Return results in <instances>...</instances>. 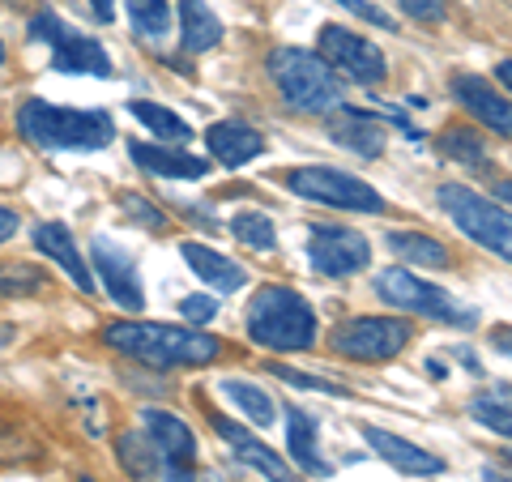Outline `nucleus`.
Instances as JSON below:
<instances>
[{
    "mask_svg": "<svg viewBox=\"0 0 512 482\" xmlns=\"http://www.w3.org/2000/svg\"><path fill=\"white\" fill-rule=\"evenodd\" d=\"M103 346L120 350V355L146 363V367H205L222 359V342L214 333H201L192 325H150V320H111L103 325Z\"/></svg>",
    "mask_w": 512,
    "mask_h": 482,
    "instance_id": "nucleus-1",
    "label": "nucleus"
},
{
    "mask_svg": "<svg viewBox=\"0 0 512 482\" xmlns=\"http://www.w3.org/2000/svg\"><path fill=\"white\" fill-rule=\"evenodd\" d=\"M13 124L35 150H107L116 141V120L107 111L56 107L47 99H22Z\"/></svg>",
    "mask_w": 512,
    "mask_h": 482,
    "instance_id": "nucleus-2",
    "label": "nucleus"
},
{
    "mask_svg": "<svg viewBox=\"0 0 512 482\" xmlns=\"http://www.w3.org/2000/svg\"><path fill=\"white\" fill-rule=\"evenodd\" d=\"M248 337L269 355L312 350L316 342V312L291 286H261L248 303Z\"/></svg>",
    "mask_w": 512,
    "mask_h": 482,
    "instance_id": "nucleus-3",
    "label": "nucleus"
},
{
    "mask_svg": "<svg viewBox=\"0 0 512 482\" xmlns=\"http://www.w3.org/2000/svg\"><path fill=\"white\" fill-rule=\"evenodd\" d=\"M265 73L278 86L286 107L303 111V116H333L342 111V82L320 56L303 52V47H274L265 56Z\"/></svg>",
    "mask_w": 512,
    "mask_h": 482,
    "instance_id": "nucleus-4",
    "label": "nucleus"
},
{
    "mask_svg": "<svg viewBox=\"0 0 512 482\" xmlns=\"http://www.w3.org/2000/svg\"><path fill=\"white\" fill-rule=\"evenodd\" d=\"M436 201H440V210L453 218V227L461 235H470L478 248H487L512 265V214L504 205H495L491 197L474 192L470 184H440Z\"/></svg>",
    "mask_w": 512,
    "mask_h": 482,
    "instance_id": "nucleus-5",
    "label": "nucleus"
},
{
    "mask_svg": "<svg viewBox=\"0 0 512 482\" xmlns=\"http://www.w3.org/2000/svg\"><path fill=\"white\" fill-rule=\"evenodd\" d=\"M410 337H414V329L402 316H350L329 333V346H333V355H342V359L384 363V359L402 355L410 346Z\"/></svg>",
    "mask_w": 512,
    "mask_h": 482,
    "instance_id": "nucleus-6",
    "label": "nucleus"
},
{
    "mask_svg": "<svg viewBox=\"0 0 512 482\" xmlns=\"http://www.w3.org/2000/svg\"><path fill=\"white\" fill-rule=\"evenodd\" d=\"M286 188L299 192L308 201L320 205H333V210H350V214H384V197L363 184L359 175L338 171V167H299V171H286Z\"/></svg>",
    "mask_w": 512,
    "mask_h": 482,
    "instance_id": "nucleus-7",
    "label": "nucleus"
},
{
    "mask_svg": "<svg viewBox=\"0 0 512 482\" xmlns=\"http://www.w3.org/2000/svg\"><path fill=\"white\" fill-rule=\"evenodd\" d=\"M376 295L389 303V308H402V312H414V316H427V320H440V325H474V312H461V303L431 286L423 278H414L406 269H384L376 273Z\"/></svg>",
    "mask_w": 512,
    "mask_h": 482,
    "instance_id": "nucleus-8",
    "label": "nucleus"
},
{
    "mask_svg": "<svg viewBox=\"0 0 512 482\" xmlns=\"http://www.w3.org/2000/svg\"><path fill=\"white\" fill-rule=\"evenodd\" d=\"M30 39L52 47V69L56 73H90V77H111V60L99 39L77 35L73 26H64L52 9H43L30 18Z\"/></svg>",
    "mask_w": 512,
    "mask_h": 482,
    "instance_id": "nucleus-9",
    "label": "nucleus"
},
{
    "mask_svg": "<svg viewBox=\"0 0 512 482\" xmlns=\"http://www.w3.org/2000/svg\"><path fill=\"white\" fill-rule=\"evenodd\" d=\"M316 47H320V60H325L329 69H342L350 82H359V86H380L384 73H389L380 47L372 39L355 35V30H346V26H320Z\"/></svg>",
    "mask_w": 512,
    "mask_h": 482,
    "instance_id": "nucleus-10",
    "label": "nucleus"
},
{
    "mask_svg": "<svg viewBox=\"0 0 512 482\" xmlns=\"http://www.w3.org/2000/svg\"><path fill=\"white\" fill-rule=\"evenodd\" d=\"M141 427L158 453V470L167 482H192V465H197V436L184 419H175L167 410H141Z\"/></svg>",
    "mask_w": 512,
    "mask_h": 482,
    "instance_id": "nucleus-11",
    "label": "nucleus"
},
{
    "mask_svg": "<svg viewBox=\"0 0 512 482\" xmlns=\"http://www.w3.org/2000/svg\"><path fill=\"white\" fill-rule=\"evenodd\" d=\"M90 256H94V282L111 295V303H120L124 312H141L146 308V286H141V273L133 265V256L124 248H116L107 235L90 239Z\"/></svg>",
    "mask_w": 512,
    "mask_h": 482,
    "instance_id": "nucleus-12",
    "label": "nucleus"
},
{
    "mask_svg": "<svg viewBox=\"0 0 512 482\" xmlns=\"http://www.w3.org/2000/svg\"><path fill=\"white\" fill-rule=\"evenodd\" d=\"M308 261L316 273H325V278H350V273L367 269L372 244H367V235L350 231V227H312Z\"/></svg>",
    "mask_w": 512,
    "mask_h": 482,
    "instance_id": "nucleus-13",
    "label": "nucleus"
},
{
    "mask_svg": "<svg viewBox=\"0 0 512 482\" xmlns=\"http://www.w3.org/2000/svg\"><path fill=\"white\" fill-rule=\"evenodd\" d=\"M210 423H214V431H218V436L231 444V453H235L239 461L248 465V470H256V474H261V478H269V482H303V478L291 470V461H286V457H278L274 448H265L261 440L252 436V431H244V427H239L235 419H227V414L210 410Z\"/></svg>",
    "mask_w": 512,
    "mask_h": 482,
    "instance_id": "nucleus-14",
    "label": "nucleus"
},
{
    "mask_svg": "<svg viewBox=\"0 0 512 482\" xmlns=\"http://www.w3.org/2000/svg\"><path fill=\"white\" fill-rule=\"evenodd\" d=\"M30 244H35V252H43L56 269L69 273V282H73L82 295L99 291V282H94V269L86 265L82 248H77V239H73V231L64 227V222H39V227L30 231Z\"/></svg>",
    "mask_w": 512,
    "mask_h": 482,
    "instance_id": "nucleus-15",
    "label": "nucleus"
},
{
    "mask_svg": "<svg viewBox=\"0 0 512 482\" xmlns=\"http://www.w3.org/2000/svg\"><path fill=\"white\" fill-rule=\"evenodd\" d=\"M453 99L466 107L483 128H491L495 137H508V141H512V103L487 82V77H478V73H457V77H453Z\"/></svg>",
    "mask_w": 512,
    "mask_h": 482,
    "instance_id": "nucleus-16",
    "label": "nucleus"
},
{
    "mask_svg": "<svg viewBox=\"0 0 512 482\" xmlns=\"http://www.w3.org/2000/svg\"><path fill=\"white\" fill-rule=\"evenodd\" d=\"M128 158L158 180H205L210 175V158L188 154L184 146H163V141H128Z\"/></svg>",
    "mask_w": 512,
    "mask_h": 482,
    "instance_id": "nucleus-17",
    "label": "nucleus"
},
{
    "mask_svg": "<svg viewBox=\"0 0 512 482\" xmlns=\"http://www.w3.org/2000/svg\"><path fill=\"white\" fill-rule=\"evenodd\" d=\"M363 440L372 444V453H376L380 461H389L397 474H410V478L444 474V461H440L436 453H427V448L410 444V440H402V436H393V431H384V427L367 423V427H363Z\"/></svg>",
    "mask_w": 512,
    "mask_h": 482,
    "instance_id": "nucleus-18",
    "label": "nucleus"
},
{
    "mask_svg": "<svg viewBox=\"0 0 512 482\" xmlns=\"http://www.w3.org/2000/svg\"><path fill=\"white\" fill-rule=\"evenodd\" d=\"M205 146L222 167H244L256 154H265V137L244 120H218L205 128Z\"/></svg>",
    "mask_w": 512,
    "mask_h": 482,
    "instance_id": "nucleus-19",
    "label": "nucleus"
},
{
    "mask_svg": "<svg viewBox=\"0 0 512 482\" xmlns=\"http://www.w3.org/2000/svg\"><path fill=\"white\" fill-rule=\"evenodd\" d=\"M180 256H184L188 269L197 273L205 286H214V291H222V295H231V291H239V286H248V269L244 265L231 261V256H222V252H214V248L197 244V239H184Z\"/></svg>",
    "mask_w": 512,
    "mask_h": 482,
    "instance_id": "nucleus-20",
    "label": "nucleus"
},
{
    "mask_svg": "<svg viewBox=\"0 0 512 482\" xmlns=\"http://www.w3.org/2000/svg\"><path fill=\"white\" fill-rule=\"evenodd\" d=\"M333 116L338 120L329 124V137L338 141L342 150L359 154V158H380L384 154V124H376L367 111L342 107V111H333Z\"/></svg>",
    "mask_w": 512,
    "mask_h": 482,
    "instance_id": "nucleus-21",
    "label": "nucleus"
},
{
    "mask_svg": "<svg viewBox=\"0 0 512 482\" xmlns=\"http://www.w3.org/2000/svg\"><path fill=\"white\" fill-rule=\"evenodd\" d=\"M286 444H291V461L303 465L312 478H329L333 465L316 453V419L299 406H286Z\"/></svg>",
    "mask_w": 512,
    "mask_h": 482,
    "instance_id": "nucleus-22",
    "label": "nucleus"
},
{
    "mask_svg": "<svg viewBox=\"0 0 512 482\" xmlns=\"http://www.w3.org/2000/svg\"><path fill=\"white\" fill-rule=\"evenodd\" d=\"M180 43L192 56L214 52L222 43V18L205 0H180Z\"/></svg>",
    "mask_w": 512,
    "mask_h": 482,
    "instance_id": "nucleus-23",
    "label": "nucleus"
},
{
    "mask_svg": "<svg viewBox=\"0 0 512 482\" xmlns=\"http://www.w3.org/2000/svg\"><path fill=\"white\" fill-rule=\"evenodd\" d=\"M470 419L495 436H512V384H483L470 397Z\"/></svg>",
    "mask_w": 512,
    "mask_h": 482,
    "instance_id": "nucleus-24",
    "label": "nucleus"
},
{
    "mask_svg": "<svg viewBox=\"0 0 512 482\" xmlns=\"http://www.w3.org/2000/svg\"><path fill=\"white\" fill-rule=\"evenodd\" d=\"M128 111H133V120L141 128H150V133L163 141V146H188V141H192V124L184 116H175V111L163 107V103L133 99V103H128Z\"/></svg>",
    "mask_w": 512,
    "mask_h": 482,
    "instance_id": "nucleus-25",
    "label": "nucleus"
},
{
    "mask_svg": "<svg viewBox=\"0 0 512 482\" xmlns=\"http://www.w3.org/2000/svg\"><path fill=\"white\" fill-rule=\"evenodd\" d=\"M116 461L124 465V474L133 482H154L163 478V470H158V453L146 431H124V436L116 440Z\"/></svg>",
    "mask_w": 512,
    "mask_h": 482,
    "instance_id": "nucleus-26",
    "label": "nucleus"
},
{
    "mask_svg": "<svg viewBox=\"0 0 512 482\" xmlns=\"http://www.w3.org/2000/svg\"><path fill=\"white\" fill-rule=\"evenodd\" d=\"M384 244H389L393 256H402V261H414V265H431V269H444L453 256L440 239H431L423 231H389L384 235Z\"/></svg>",
    "mask_w": 512,
    "mask_h": 482,
    "instance_id": "nucleus-27",
    "label": "nucleus"
},
{
    "mask_svg": "<svg viewBox=\"0 0 512 482\" xmlns=\"http://www.w3.org/2000/svg\"><path fill=\"white\" fill-rule=\"evenodd\" d=\"M440 154L453 158V163L470 167V171H487V141L474 133V128H461V124H448L440 133Z\"/></svg>",
    "mask_w": 512,
    "mask_h": 482,
    "instance_id": "nucleus-28",
    "label": "nucleus"
},
{
    "mask_svg": "<svg viewBox=\"0 0 512 482\" xmlns=\"http://www.w3.org/2000/svg\"><path fill=\"white\" fill-rule=\"evenodd\" d=\"M124 9L141 39L163 43L171 35V0H124Z\"/></svg>",
    "mask_w": 512,
    "mask_h": 482,
    "instance_id": "nucleus-29",
    "label": "nucleus"
},
{
    "mask_svg": "<svg viewBox=\"0 0 512 482\" xmlns=\"http://www.w3.org/2000/svg\"><path fill=\"white\" fill-rule=\"evenodd\" d=\"M222 393H227L239 410L248 414V419L256 427H269L278 419V406H274V397H269L261 384H252V380H222Z\"/></svg>",
    "mask_w": 512,
    "mask_h": 482,
    "instance_id": "nucleus-30",
    "label": "nucleus"
},
{
    "mask_svg": "<svg viewBox=\"0 0 512 482\" xmlns=\"http://www.w3.org/2000/svg\"><path fill=\"white\" fill-rule=\"evenodd\" d=\"M47 273L35 265H0V299H30L47 291Z\"/></svg>",
    "mask_w": 512,
    "mask_h": 482,
    "instance_id": "nucleus-31",
    "label": "nucleus"
},
{
    "mask_svg": "<svg viewBox=\"0 0 512 482\" xmlns=\"http://www.w3.org/2000/svg\"><path fill=\"white\" fill-rule=\"evenodd\" d=\"M231 235H235L244 248H256V252H274V244H278L274 222H269L265 214H256V210L235 214V218H231Z\"/></svg>",
    "mask_w": 512,
    "mask_h": 482,
    "instance_id": "nucleus-32",
    "label": "nucleus"
},
{
    "mask_svg": "<svg viewBox=\"0 0 512 482\" xmlns=\"http://www.w3.org/2000/svg\"><path fill=\"white\" fill-rule=\"evenodd\" d=\"M265 372H269V376H278L282 384H295V389H312V393H329V397H350L342 384L320 380V376H308V372H295V367H282V363H269Z\"/></svg>",
    "mask_w": 512,
    "mask_h": 482,
    "instance_id": "nucleus-33",
    "label": "nucleus"
},
{
    "mask_svg": "<svg viewBox=\"0 0 512 482\" xmlns=\"http://www.w3.org/2000/svg\"><path fill=\"white\" fill-rule=\"evenodd\" d=\"M120 210L133 222H141L146 231H167V214L158 205H150L146 197H137V192H120Z\"/></svg>",
    "mask_w": 512,
    "mask_h": 482,
    "instance_id": "nucleus-34",
    "label": "nucleus"
},
{
    "mask_svg": "<svg viewBox=\"0 0 512 482\" xmlns=\"http://www.w3.org/2000/svg\"><path fill=\"white\" fill-rule=\"evenodd\" d=\"M338 5L346 9V13H355L359 22H367V26H376V30H397V22H393V13H384L380 5H372V0H338Z\"/></svg>",
    "mask_w": 512,
    "mask_h": 482,
    "instance_id": "nucleus-35",
    "label": "nucleus"
},
{
    "mask_svg": "<svg viewBox=\"0 0 512 482\" xmlns=\"http://www.w3.org/2000/svg\"><path fill=\"white\" fill-rule=\"evenodd\" d=\"M180 316L188 320V325H210V320L218 316V303L210 295H184L180 299Z\"/></svg>",
    "mask_w": 512,
    "mask_h": 482,
    "instance_id": "nucleus-36",
    "label": "nucleus"
},
{
    "mask_svg": "<svg viewBox=\"0 0 512 482\" xmlns=\"http://www.w3.org/2000/svg\"><path fill=\"white\" fill-rule=\"evenodd\" d=\"M402 9L410 13V18L414 22H431V26H436V22H444V0H402Z\"/></svg>",
    "mask_w": 512,
    "mask_h": 482,
    "instance_id": "nucleus-37",
    "label": "nucleus"
},
{
    "mask_svg": "<svg viewBox=\"0 0 512 482\" xmlns=\"http://www.w3.org/2000/svg\"><path fill=\"white\" fill-rule=\"evenodd\" d=\"M18 231H22V214L13 210V205H0V244L18 239Z\"/></svg>",
    "mask_w": 512,
    "mask_h": 482,
    "instance_id": "nucleus-38",
    "label": "nucleus"
},
{
    "mask_svg": "<svg viewBox=\"0 0 512 482\" xmlns=\"http://www.w3.org/2000/svg\"><path fill=\"white\" fill-rule=\"evenodd\" d=\"M90 9L99 22H116V5H111V0H90Z\"/></svg>",
    "mask_w": 512,
    "mask_h": 482,
    "instance_id": "nucleus-39",
    "label": "nucleus"
},
{
    "mask_svg": "<svg viewBox=\"0 0 512 482\" xmlns=\"http://www.w3.org/2000/svg\"><path fill=\"white\" fill-rule=\"evenodd\" d=\"M495 77H500V82L512 90V60H500V64H495Z\"/></svg>",
    "mask_w": 512,
    "mask_h": 482,
    "instance_id": "nucleus-40",
    "label": "nucleus"
},
{
    "mask_svg": "<svg viewBox=\"0 0 512 482\" xmlns=\"http://www.w3.org/2000/svg\"><path fill=\"white\" fill-rule=\"evenodd\" d=\"M495 201L512 205V180H500V184H495Z\"/></svg>",
    "mask_w": 512,
    "mask_h": 482,
    "instance_id": "nucleus-41",
    "label": "nucleus"
},
{
    "mask_svg": "<svg viewBox=\"0 0 512 482\" xmlns=\"http://www.w3.org/2000/svg\"><path fill=\"white\" fill-rule=\"evenodd\" d=\"M427 372H431V380H444V363L431 359V363H427Z\"/></svg>",
    "mask_w": 512,
    "mask_h": 482,
    "instance_id": "nucleus-42",
    "label": "nucleus"
},
{
    "mask_svg": "<svg viewBox=\"0 0 512 482\" xmlns=\"http://www.w3.org/2000/svg\"><path fill=\"white\" fill-rule=\"evenodd\" d=\"M483 478H487V482H500V474H495V470H483Z\"/></svg>",
    "mask_w": 512,
    "mask_h": 482,
    "instance_id": "nucleus-43",
    "label": "nucleus"
},
{
    "mask_svg": "<svg viewBox=\"0 0 512 482\" xmlns=\"http://www.w3.org/2000/svg\"><path fill=\"white\" fill-rule=\"evenodd\" d=\"M504 461H508V465H512V444H508V448H504Z\"/></svg>",
    "mask_w": 512,
    "mask_h": 482,
    "instance_id": "nucleus-44",
    "label": "nucleus"
},
{
    "mask_svg": "<svg viewBox=\"0 0 512 482\" xmlns=\"http://www.w3.org/2000/svg\"><path fill=\"white\" fill-rule=\"evenodd\" d=\"M0 64H5V43H0Z\"/></svg>",
    "mask_w": 512,
    "mask_h": 482,
    "instance_id": "nucleus-45",
    "label": "nucleus"
},
{
    "mask_svg": "<svg viewBox=\"0 0 512 482\" xmlns=\"http://www.w3.org/2000/svg\"><path fill=\"white\" fill-rule=\"evenodd\" d=\"M82 482H94V478H90V474H82Z\"/></svg>",
    "mask_w": 512,
    "mask_h": 482,
    "instance_id": "nucleus-46",
    "label": "nucleus"
}]
</instances>
